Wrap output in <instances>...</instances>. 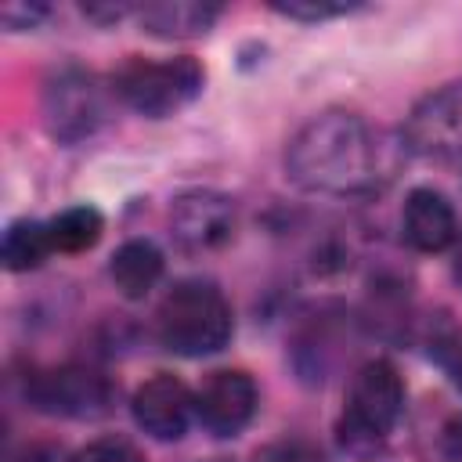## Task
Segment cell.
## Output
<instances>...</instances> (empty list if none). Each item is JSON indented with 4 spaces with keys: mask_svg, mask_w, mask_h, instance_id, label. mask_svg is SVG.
I'll list each match as a JSON object with an SVG mask.
<instances>
[{
    "mask_svg": "<svg viewBox=\"0 0 462 462\" xmlns=\"http://www.w3.org/2000/svg\"><path fill=\"white\" fill-rule=\"evenodd\" d=\"M40 18H47L43 4H4L0 7V22L7 29H32Z\"/></svg>",
    "mask_w": 462,
    "mask_h": 462,
    "instance_id": "cell-20",
    "label": "cell"
},
{
    "mask_svg": "<svg viewBox=\"0 0 462 462\" xmlns=\"http://www.w3.org/2000/svg\"><path fill=\"white\" fill-rule=\"evenodd\" d=\"M76 462H144V455L123 437H101V440L87 444L76 455Z\"/></svg>",
    "mask_w": 462,
    "mask_h": 462,
    "instance_id": "cell-17",
    "label": "cell"
},
{
    "mask_svg": "<svg viewBox=\"0 0 462 462\" xmlns=\"http://www.w3.org/2000/svg\"><path fill=\"white\" fill-rule=\"evenodd\" d=\"M401 235L415 253H444L458 245L462 224L448 195L433 188H415L401 209Z\"/></svg>",
    "mask_w": 462,
    "mask_h": 462,
    "instance_id": "cell-11",
    "label": "cell"
},
{
    "mask_svg": "<svg viewBox=\"0 0 462 462\" xmlns=\"http://www.w3.org/2000/svg\"><path fill=\"white\" fill-rule=\"evenodd\" d=\"M455 278L462 282V238H458V245H455Z\"/></svg>",
    "mask_w": 462,
    "mask_h": 462,
    "instance_id": "cell-24",
    "label": "cell"
},
{
    "mask_svg": "<svg viewBox=\"0 0 462 462\" xmlns=\"http://www.w3.org/2000/svg\"><path fill=\"white\" fill-rule=\"evenodd\" d=\"M162 267H166V260H162V253H159L155 242H148V238H130V242H123V245L116 249V256H112V263H108V274H112L116 289H119L126 300H144V296L159 285Z\"/></svg>",
    "mask_w": 462,
    "mask_h": 462,
    "instance_id": "cell-13",
    "label": "cell"
},
{
    "mask_svg": "<svg viewBox=\"0 0 462 462\" xmlns=\"http://www.w3.org/2000/svg\"><path fill=\"white\" fill-rule=\"evenodd\" d=\"M285 173L314 195H365L386 177L383 144L354 112H321L296 130L285 148Z\"/></svg>",
    "mask_w": 462,
    "mask_h": 462,
    "instance_id": "cell-1",
    "label": "cell"
},
{
    "mask_svg": "<svg viewBox=\"0 0 462 462\" xmlns=\"http://www.w3.org/2000/svg\"><path fill=\"white\" fill-rule=\"evenodd\" d=\"M235 202L220 191H184L170 206V235L184 253H217L235 238Z\"/></svg>",
    "mask_w": 462,
    "mask_h": 462,
    "instance_id": "cell-8",
    "label": "cell"
},
{
    "mask_svg": "<svg viewBox=\"0 0 462 462\" xmlns=\"http://www.w3.org/2000/svg\"><path fill=\"white\" fill-rule=\"evenodd\" d=\"M220 18V4H199V0H166V4H144L137 7V22L144 32L162 40H188L213 29Z\"/></svg>",
    "mask_w": 462,
    "mask_h": 462,
    "instance_id": "cell-12",
    "label": "cell"
},
{
    "mask_svg": "<svg viewBox=\"0 0 462 462\" xmlns=\"http://www.w3.org/2000/svg\"><path fill=\"white\" fill-rule=\"evenodd\" d=\"M440 451L448 462H462V415L448 419V426L440 430Z\"/></svg>",
    "mask_w": 462,
    "mask_h": 462,
    "instance_id": "cell-22",
    "label": "cell"
},
{
    "mask_svg": "<svg viewBox=\"0 0 462 462\" xmlns=\"http://www.w3.org/2000/svg\"><path fill=\"white\" fill-rule=\"evenodd\" d=\"M47 227H51L54 253H83V249L97 245V238L105 231V217L94 206H69Z\"/></svg>",
    "mask_w": 462,
    "mask_h": 462,
    "instance_id": "cell-15",
    "label": "cell"
},
{
    "mask_svg": "<svg viewBox=\"0 0 462 462\" xmlns=\"http://www.w3.org/2000/svg\"><path fill=\"white\" fill-rule=\"evenodd\" d=\"M202 83H206V72L188 54L162 58V61L126 58L112 76V94L137 116L166 119L188 108L202 94Z\"/></svg>",
    "mask_w": 462,
    "mask_h": 462,
    "instance_id": "cell-3",
    "label": "cell"
},
{
    "mask_svg": "<svg viewBox=\"0 0 462 462\" xmlns=\"http://www.w3.org/2000/svg\"><path fill=\"white\" fill-rule=\"evenodd\" d=\"M25 401L43 415L61 419H101L116 404V386L108 375L79 365L32 372L25 383Z\"/></svg>",
    "mask_w": 462,
    "mask_h": 462,
    "instance_id": "cell-6",
    "label": "cell"
},
{
    "mask_svg": "<svg viewBox=\"0 0 462 462\" xmlns=\"http://www.w3.org/2000/svg\"><path fill=\"white\" fill-rule=\"evenodd\" d=\"M256 462H325V458L307 440H282V444H271V448L256 451Z\"/></svg>",
    "mask_w": 462,
    "mask_h": 462,
    "instance_id": "cell-18",
    "label": "cell"
},
{
    "mask_svg": "<svg viewBox=\"0 0 462 462\" xmlns=\"http://www.w3.org/2000/svg\"><path fill=\"white\" fill-rule=\"evenodd\" d=\"M404 411V383L401 372L386 361H365L354 379H350V393H346V411L339 422V437L354 455L375 451L386 433L397 426Z\"/></svg>",
    "mask_w": 462,
    "mask_h": 462,
    "instance_id": "cell-4",
    "label": "cell"
},
{
    "mask_svg": "<svg viewBox=\"0 0 462 462\" xmlns=\"http://www.w3.org/2000/svg\"><path fill=\"white\" fill-rule=\"evenodd\" d=\"M51 253H54V242H51V227L47 224L29 220V217L7 224L4 242H0V260H4L7 271H14V274L36 271Z\"/></svg>",
    "mask_w": 462,
    "mask_h": 462,
    "instance_id": "cell-14",
    "label": "cell"
},
{
    "mask_svg": "<svg viewBox=\"0 0 462 462\" xmlns=\"http://www.w3.org/2000/svg\"><path fill=\"white\" fill-rule=\"evenodd\" d=\"M155 332H159V343L180 357L217 354L227 346L235 332L231 303L213 282H202V278L177 282L155 310Z\"/></svg>",
    "mask_w": 462,
    "mask_h": 462,
    "instance_id": "cell-2",
    "label": "cell"
},
{
    "mask_svg": "<svg viewBox=\"0 0 462 462\" xmlns=\"http://www.w3.org/2000/svg\"><path fill=\"white\" fill-rule=\"evenodd\" d=\"M401 137L408 152L426 159L462 155V79L415 101V108L404 116Z\"/></svg>",
    "mask_w": 462,
    "mask_h": 462,
    "instance_id": "cell-7",
    "label": "cell"
},
{
    "mask_svg": "<svg viewBox=\"0 0 462 462\" xmlns=\"http://www.w3.org/2000/svg\"><path fill=\"white\" fill-rule=\"evenodd\" d=\"M260 404V390L242 368H217L195 393V415L213 437H238Z\"/></svg>",
    "mask_w": 462,
    "mask_h": 462,
    "instance_id": "cell-9",
    "label": "cell"
},
{
    "mask_svg": "<svg viewBox=\"0 0 462 462\" xmlns=\"http://www.w3.org/2000/svg\"><path fill=\"white\" fill-rule=\"evenodd\" d=\"M18 462H69V458H65V451L54 448V444H32V448L22 451Z\"/></svg>",
    "mask_w": 462,
    "mask_h": 462,
    "instance_id": "cell-23",
    "label": "cell"
},
{
    "mask_svg": "<svg viewBox=\"0 0 462 462\" xmlns=\"http://www.w3.org/2000/svg\"><path fill=\"white\" fill-rule=\"evenodd\" d=\"M43 126L58 144L90 137L108 119V90L83 65H61L43 83Z\"/></svg>",
    "mask_w": 462,
    "mask_h": 462,
    "instance_id": "cell-5",
    "label": "cell"
},
{
    "mask_svg": "<svg viewBox=\"0 0 462 462\" xmlns=\"http://www.w3.org/2000/svg\"><path fill=\"white\" fill-rule=\"evenodd\" d=\"M83 18L97 22V25H112V22H123L126 14H134L137 7L134 4H112V0H90V4H79Z\"/></svg>",
    "mask_w": 462,
    "mask_h": 462,
    "instance_id": "cell-21",
    "label": "cell"
},
{
    "mask_svg": "<svg viewBox=\"0 0 462 462\" xmlns=\"http://www.w3.org/2000/svg\"><path fill=\"white\" fill-rule=\"evenodd\" d=\"M134 408V422L155 437V440H180L188 433V422H191V411H195V397L188 393V386L170 375V372H159L152 379H144L130 401Z\"/></svg>",
    "mask_w": 462,
    "mask_h": 462,
    "instance_id": "cell-10",
    "label": "cell"
},
{
    "mask_svg": "<svg viewBox=\"0 0 462 462\" xmlns=\"http://www.w3.org/2000/svg\"><path fill=\"white\" fill-rule=\"evenodd\" d=\"M209 462H227V458H209Z\"/></svg>",
    "mask_w": 462,
    "mask_h": 462,
    "instance_id": "cell-25",
    "label": "cell"
},
{
    "mask_svg": "<svg viewBox=\"0 0 462 462\" xmlns=\"http://www.w3.org/2000/svg\"><path fill=\"white\" fill-rule=\"evenodd\" d=\"M361 4L354 0H271V11L292 18V22H328L357 11Z\"/></svg>",
    "mask_w": 462,
    "mask_h": 462,
    "instance_id": "cell-16",
    "label": "cell"
},
{
    "mask_svg": "<svg viewBox=\"0 0 462 462\" xmlns=\"http://www.w3.org/2000/svg\"><path fill=\"white\" fill-rule=\"evenodd\" d=\"M433 350H437V361L444 365V372L451 375V383L462 390V336H455V332L437 336L433 339Z\"/></svg>",
    "mask_w": 462,
    "mask_h": 462,
    "instance_id": "cell-19",
    "label": "cell"
}]
</instances>
